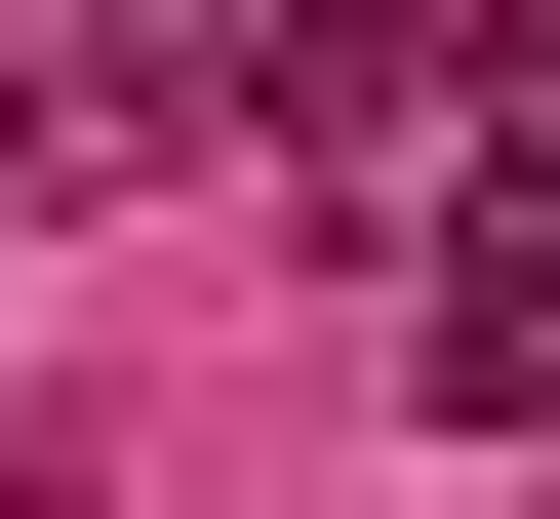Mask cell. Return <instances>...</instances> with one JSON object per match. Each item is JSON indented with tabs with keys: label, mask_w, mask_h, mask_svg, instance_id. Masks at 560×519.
Instances as JSON below:
<instances>
[{
	"label": "cell",
	"mask_w": 560,
	"mask_h": 519,
	"mask_svg": "<svg viewBox=\"0 0 560 519\" xmlns=\"http://www.w3.org/2000/svg\"><path fill=\"white\" fill-rule=\"evenodd\" d=\"M441 400H560V161H480V240H441Z\"/></svg>",
	"instance_id": "6da1fadb"
}]
</instances>
